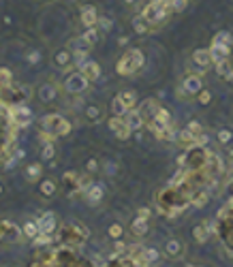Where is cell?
Returning a JSON list of instances; mask_svg holds the SVG:
<instances>
[{
  "mask_svg": "<svg viewBox=\"0 0 233 267\" xmlns=\"http://www.w3.org/2000/svg\"><path fill=\"white\" fill-rule=\"evenodd\" d=\"M131 132H133V130L129 128V124H124V126H122V128H118V130H115V132H113V135H115V137H118L120 141H127V139L131 137Z\"/></svg>",
  "mask_w": 233,
  "mask_h": 267,
  "instance_id": "cell-50",
  "label": "cell"
},
{
  "mask_svg": "<svg viewBox=\"0 0 233 267\" xmlns=\"http://www.w3.org/2000/svg\"><path fill=\"white\" fill-rule=\"evenodd\" d=\"M51 62H53V66H58L60 71L67 69V66L73 64V51L71 49H56L51 56Z\"/></svg>",
  "mask_w": 233,
  "mask_h": 267,
  "instance_id": "cell-14",
  "label": "cell"
},
{
  "mask_svg": "<svg viewBox=\"0 0 233 267\" xmlns=\"http://www.w3.org/2000/svg\"><path fill=\"white\" fill-rule=\"evenodd\" d=\"M182 90H184V96L186 99H193V96H197L199 94L203 88H205V84H203V77L201 75H197V73H188L186 77H184V82H182Z\"/></svg>",
  "mask_w": 233,
  "mask_h": 267,
  "instance_id": "cell-7",
  "label": "cell"
},
{
  "mask_svg": "<svg viewBox=\"0 0 233 267\" xmlns=\"http://www.w3.org/2000/svg\"><path fill=\"white\" fill-rule=\"evenodd\" d=\"M193 62H195V64L199 66L201 71H208V66L214 64L212 53H210V47H208V49H195V51H193Z\"/></svg>",
  "mask_w": 233,
  "mask_h": 267,
  "instance_id": "cell-17",
  "label": "cell"
},
{
  "mask_svg": "<svg viewBox=\"0 0 233 267\" xmlns=\"http://www.w3.org/2000/svg\"><path fill=\"white\" fill-rule=\"evenodd\" d=\"M69 47H71V51H90V49H92V47H90V43H88V41L82 37V34H79L77 39L71 41V43H69Z\"/></svg>",
  "mask_w": 233,
  "mask_h": 267,
  "instance_id": "cell-33",
  "label": "cell"
},
{
  "mask_svg": "<svg viewBox=\"0 0 233 267\" xmlns=\"http://www.w3.org/2000/svg\"><path fill=\"white\" fill-rule=\"evenodd\" d=\"M214 69H216V75L222 77V79H227V82L233 77V62H231V58H225V60L214 62Z\"/></svg>",
  "mask_w": 233,
  "mask_h": 267,
  "instance_id": "cell-22",
  "label": "cell"
},
{
  "mask_svg": "<svg viewBox=\"0 0 233 267\" xmlns=\"http://www.w3.org/2000/svg\"><path fill=\"white\" fill-rule=\"evenodd\" d=\"M210 201V192L205 190V188H197V192H193V197H191V203L195 208H205V203Z\"/></svg>",
  "mask_w": 233,
  "mask_h": 267,
  "instance_id": "cell-29",
  "label": "cell"
},
{
  "mask_svg": "<svg viewBox=\"0 0 233 267\" xmlns=\"http://www.w3.org/2000/svg\"><path fill=\"white\" fill-rule=\"evenodd\" d=\"M39 139H41V144H56V135H51V132H47V130H43V128H39Z\"/></svg>",
  "mask_w": 233,
  "mask_h": 267,
  "instance_id": "cell-48",
  "label": "cell"
},
{
  "mask_svg": "<svg viewBox=\"0 0 233 267\" xmlns=\"http://www.w3.org/2000/svg\"><path fill=\"white\" fill-rule=\"evenodd\" d=\"M229 82H231V86H233V77H231V79H229Z\"/></svg>",
  "mask_w": 233,
  "mask_h": 267,
  "instance_id": "cell-58",
  "label": "cell"
},
{
  "mask_svg": "<svg viewBox=\"0 0 233 267\" xmlns=\"http://www.w3.org/2000/svg\"><path fill=\"white\" fill-rule=\"evenodd\" d=\"M229 156H231V160H233V150H231V154H229Z\"/></svg>",
  "mask_w": 233,
  "mask_h": 267,
  "instance_id": "cell-57",
  "label": "cell"
},
{
  "mask_svg": "<svg viewBox=\"0 0 233 267\" xmlns=\"http://www.w3.org/2000/svg\"><path fill=\"white\" fill-rule=\"evenodd\" d=\"M24 239V231L22 227H17L15 222L3 218L0 220V246H9V244H20Z\"/></svg>",
  "mask_w": 233,
  "mask_h": 267,
  "instance_id": "cell-4",
  "label": "cell"
},
{
  "mask_svg": "<svg viewBox=\"0 0 233 267\" xmlns=\"http://www.w3.org/2000/svg\"><path fill=\"white\" fill-rule=\"evenodd\" d=\"M56 192H58V182L53 180V177H45V180L39 182V194L43 199L56 197Z\"/></svg>",
  "mask_w": 233,
  "mask_h": 267,
  "instance_id": "cell-19",
  "label": "cell"
},
{
  "mask_svg": "<svg viewBox=\"0 0 233 267\" xmlns=\"http://www.w3.org/2000/svg\"><path fill=\"white\" fill-rule=\"evenodd\" d=\"M186 5H188V0H169V9H171V13L184 11Z\"/></svg>",
  "mask_w": 233,
  "mask_h": 267,
  "instance_id": "cell-43",
  "label": "cell"
},
{
  "mask_svg": "<svg viewBox=\"0 0 233 267\" xmlns=\"http://www.w3.org/2000/svg\"><path fill=\"white\" fill-rule=\"evenodd\" d=\"M7 122L9 126H15V128H26L28 124L32 122V111L28 105H13L7 109Z\"/></svg>",
  "mask_w": 233,
  "mask_h": 267,
  "instance_id": "cell-3",
  "label": "cell"
},
{
  "mask_svg": "<svg viewBox=\"0 0 233 267\" xmlns=\"http://www.w3.org/2000/svg\"><path fill=\"white\" fill-rule=\"evenodd\" d=\"M79 71H82V73L86 75V79H88L90 84L96 82V79L101 77V64H98L96 60H90V58H88V60L84 62V64L79 66Z\"/></svg>",
  "mask_w": 233,
  "mask_h": 267,
  "instance_id": "cell-15",
  "label": "cell"
},
{
  "mask_svg": "<svg viewBox=\"0 0 233 267\" xmlns=\"http://www.w3.org/2000/svg\"><path fill=\"white\" fill-rule=\"evenodd\" d=\"M103 171L107 175H115V173H118V165H115L113 160H105V163H103Z\"/></svg>",
  "mask_w": 233,
  "mask_h": 267,
  "instance_id": "cell-51",
  "label": "cell"
},
{
  "mask_svg": "<svg viewBox=\"0 0 233 267\" xmlns=\"http://www.w3.org/2000/svg\"><path fill=\"white\" fill-rule=\"evenodd\" d=\"M186 128L191 130L195 137H197V135H201V132H203V126H201V124L197 122V120H191V122H188V126H186Z\"/></svg>",
  "mask_w": 233,
  "mask_h": 267,
  "instance_id": "cell-52",
  "label": "cell"
},
{
  "mask_svg": "<svg viewBox=\"0 0 233 267\" xmlns=\"http://www.w3.org/2000/svg\"><path fill=\"white\" fill-rule=\"evenodd\" d=\"M158 103L154 101V99H148V101H143V105L139 107V113H141V118H143V122L146 124H150L152 120H154V115H156V111H158Z\"/></svg>",
  "mask_w": 233,
  "mask_h": 267,
  "instance_id": "cell-18",
  "label": "cell"
},
{
  "mask_svg": "<svg viewBox=\"0 0 233 267\" xmlns=\"http://www.w3.org/2000/svg\"><path fill=\"white\" fill-rule=\"evenodd\" d=\"M84 120L86 122H90V124H96V122H101L105 118V111H103V107L101 105H96V103H88L84 107Z\"/></svg>",
  "mask_w": 233,
  "mask_h": 267,
  "instance_id": "cell-12",
  "label": "cell"
},
{
  "mask_svg": "<svg viewBox=\"0 0 233 267\" xmlns=\"http://www.w3.org/2000/svg\"><path fill=\"white\" fill-rule=\"evenodd\" d=\"M111 26H113V22L109 20V17H101V15H98V22H96V28L98 30L107 32V30H111Z\"/></svg>",
  "mask_w": 233,
  "mask_h": 267,
  "instance_id": "cell-47",
  "label": "cell"
},
{
  "mask_svg": "<svg viewBox=\"0 0 233 267\" xmlns=\"http://www.w3.org/2000/svg\"><path fill=\"white\" fill-rule=\"evenodd\" d=\"M193 237H195V242H197V244H205V242H208L210 229H208V225H205V220L201 222V225L193 227Z\"/></svg>",
  "mask_w": 233,
  "mask_h": 267,
  "instance_id": "cell-27",
  "label": "cell"
},
{
  "mask_svg": "<svg viewBox=\"0 0 233 267\" xmlns=\"http://www.w3.org/2000/svg\"><path fill=\"white\" fill-rule=\"evenodd\" d=\"M41 156H43V160H51L56 158V144H43V148H41Z\"/></svg>",
  "mask_w": 233,
  "mask_h": 267,
  "instance_id": "cell-38",
  "label": "cell"
},
{
  "mask_svg": "<svg viewBox=\"0 0 233 267\" xmlns=\"http://www.w3.org/2000/svg\"><path fill=\"white\" fill-rule=\"evenodd\" d=\"M154 26H152L150 22H146V17H133V30H135L137 34H148Z\"/></svg>",
  "mask_w": 233,
  "mask_h": 267,
  "instance_id": "cell-32",
  "label": "cell"
},
{
  "mask_svg": "<svg viewBox=\"0 0 233 267\" xmlns=\"http://www.w3.org/2000/svg\"><path fill=\"white\" fill-rule=\"evenodd\" d=\"M124 124H127V120H124L122 115H111V118L107 120V126H109V130H113V132L118 130V128H122Z\"/></svg>",
  "mask_w": 233,
  "mask_h": 267,
  "instance_id": "cell-40",
  "label": "cell"
},
{
  "mask_svg": "<svg viewBox=\"0 0 233 267\" xmlns=\"http://www.w3.org/2000/svg\"><path fill=\"white\" fill-rule=\"evenodd\" d=\"M216 139H218V144H220V146H227V144H231L233 132H231L229 128H220V130L216 132Z\"/></svg>",
  "mask_w": 233,
  "mask_h": 267,
  "instance_id": "cell-41",
  "label": "cell"
},
{
  "mask_svg": "<svg viewBox=\"0 0 233 267\" xmlns=\"http://www.w3.org/2000/svg\"><path fill=\"white\" fill-rule=\"evenodd\" d=\"M62 186H65V192L69 197L82 194V175H77L75 171H67L62 175Z\"/></svg>",
  "mask_w": 233,
  "mask_h": 267,
  "instance_id": "cell-9",
  "label": "cell"
},
{
  "mask_svg": "<svg viewBox=\"0 0 233 267\" xmlns=\"http://www.w3.org/2000/svg\"><path fill=\"white\" fill-rule=\"evenodd\" d=\"M143 62H146V56H143L141 49H129L122 53V58L118 60V64H115V71H118V75H122V77L135 75L141 71Z\"/></svg>",
  "mask_w": 233,
  "mask_h": 267,
  "instance_id": "cell-1",
  "label": "cell"
},
{
  "mask_svg": "<svg viewBox=\"0 0 233 267\" xmlns=\"http://www.w3.org/2000/svg\"><path fill=\"white\" fill-rule=\"evenodd\" d=\"M11 84H13V73H11V69L0 66V88L11 86Z\"/></svg>",
  "mask_w": 233,
  "mask_h": 267,
  "instance_id": "cell-39",
  "label": "cell"
},
{
  "mask_svg": "<svg viewBox=\"0 0 233 267\" xmlns=\"http://www.w3.org/2000/svg\"><path fill=\"white\" fill-rule=\"evenodd\" d=\"M22 231H24V237H26V239H34V237L41 233L37 220H26L24 225H22Z\"/></svg>",
  "mask_w": 233,
  "mask_h": 267,
  "instance_id": "cell-31",
  "label": "cell"
},
{
  "mask_svg": "<svg viewBox=\"0 0 233 267\" xmlns=\"http://www.w3.org/2000/svg\"><path fill=\"white\" fill-rule=\"evenodd\" d=\"M58 94H60V90H58V86L53 84V82L41 84V86L37 88V99H39L43 105H53V103L58 101Z\"/></svg>",
  "mask_w": 233,
  "mask_h": 267,
  "instance_id": "cell-8",
  "label": "cell"
},
{
  "mask_svg": "<svg viewBox=\"0 0 233 267\" xmlns=\"http://www.w3.org/2000/svg\"><path fill=\"white\" fill-rule=\"evenodd\" d=\"M208 141H210V137L205 135V132H201V135H197L195 146H201V148H205V146H208Z\"/></svg>",
  "mask_w": 233,
  "mask_h": 267,
  "instance_id": "cell-53",
  "label": "cell"
},
{
  "mask_svg": "<svg viewBox=\"0 0 233 267\" xmlns=\"http://www.w3.org/2000/svg\"><path fill=\"white\" fill-rule=\"evenodd\" d=\"M186 267H197V265H186Z\"/></svg>",
  "mask_w": 233,
  "mask_h": 267,
  "instance_id": "cell-59",
  "label": "cell"
},
{
  "mask_svg": "<svg viewBox=\"0 0 233 267\" xmlns=\"http://www.w3.org/2000/svg\"><path fill=\"white\" fill-rule=\"evenodd\" d=\"M124 120H127V124H129V128L131 130H139V128H143V118H141V113L137 111V109H131L127 115H124Z\"/></svg>",
  "mask_w": 233,
  "mask_h": 267,
  "instance_id": "cell-25",
  "label": "cell"
},
{
  "mask_svg": "<svg viewBox=\"0 0 233 267\" xmlns=\"http://www.w3.org/2000/svg\"><path fill=\"white\" fill-rule=\"evenodd\" d=\"M152 122L158 124V126H163V128L173 126V118H171V113H169V109H165V107H158V111H156Z\"/></svg>",
  "mask_w": 233,
  "mask_h": 267,
  "instance_id": "cell-24",
  "label": "cell"
},
{
  "mask_svg": "<svg viewBox=\"0 0 233 267\" xmlns=\"http://www.w3.org/2000/svg\"><path fill=\"white\" fill-rule=\"evenodd\" d=\"M88 88H90V82H88L86 75L79 69L73 71V73H69L65 79V92L67 94H84Z\"/></svg>",
  "mask_w": 233,
  "mask_h": 267,
  "instance_id": "cell-6",
  "label": "cell"
},
{
  "mask_svg": "<svg viewBox=\"0 0 233 267\" xmlns=\"http://www.w3.org/2000/svg\"><path fill=\"white\" fill-rule=\"evenodd\" d=\"M96 171H101V165H98V160L96 158H88L86 160V173H96Z\"/></svg>",
  "mask_w": 233,
  "mask_h": 267,
  "instance_id": "cell-49",
  "label": "cell"
},
{
  "mask_svg": "<svg viewBox=\"0 0 233 267\" xmlns=\"http://www.w3.org/2000/svg\"><path fill=\"white\" fill-rule=\"evenodd\" d=\"M160 256H163V252H160L156 246H146V248H143V261H146L150 267L156 265L160 261Z\"/></svg>",
  "mask_w": 233,
  "mask_h": 267,
  "instance_id": "cell-26",
  "label": "cell"
},
{
  "mask_svg": "<svg viewBox=\"0 0 233 267\" xmlns=\"http://www.w3.org/2000/svg\"><path fill=\"white\" fill-rule=\"evenodd\" d=\"M3 194H5V184L0 182V197H3Z\"/></svg>",
  "mask_w": 233,
  "mask_h": 267,
  "instance_id": "cell-55",
  "label": "cell"
},
{
  "mask_svg": "<svg viewBox=\"0 0 233 267\" xmlns=\"http://www.w3.org/2000/svg\"><path fill=\"white\" fill-rule=\"evenodd\" d=\"M127 3H129V5H135V3H137V0H127Z\"/></svg>",
  "mask_w": 233,
  "mask_h": 267,
  "instance_id": "cell-56",
  "label": "cell"
},
{
  "mask_svg": "<svg viewBox=\"0 0 233 267\" xmlns=\"http://www.w3.org/2000/svg\"><path fill=\"white\" fill-rule=\"evenodd\" d=\"M79 22H82L86 28H92V26H96V22H98L96 9L92 5H84L82 11H79Z\"/></svg>",
  "mask_w": 233,
  "mask_h": 267,
  "instance_id": "cell-16",
  "label": "cell"
},
{
  "mask_svg": "<svg viewBox=\"0 0 233 267\" xmlns=\"http://www.w3.org/2000/svg\"><path fill=\"white\" fill-rule=\"evenodd\" d=\"M26 62H28L30 66L39 64V62H41V51H37V49H30L28 53H26Z\"/></svg>",
  "mask_w": 233,
  "mask_h": 267,
  "instance_id": "cell-45",
  "label": "cell"
},
{
  "mask_svg": "<svg viewBox=\"0 0 233 267\" xmlns=\"http://www.w3.org/2000/svg\"><path fill=\"white\" fill-rule=\"evenodd\" d=\"M169 15H171V9L163 7V5H156V3H148L146 9L141 11V17H146V22H150L154 28L163 24Z\"/></svg>",
  "mask_w": 233,
  "mask_h": 267,
  "instance_id": "cell-5",
  "label": "cell"
},
{
  "mask_svg": "<svg viewBox=\"0 0 233 267\" xmlns=\"http://www.w3.org/2000/svg\"><path fill=\"white\" fill-rule=\"evenodd\" d=\"M39 128L47 130V132H51V135H56V137H67L69 132L73 130V124H71L65 115H60V113H47V115H43V118L39 120Z\"/></svg>",
  "mask_w": 233,
  "mask_h": 267,
  "instance_id": "cell-2",
  "label": "cell"
},
{
  "mask_svg": "<svg viewBox=\"0 0 233 267\" xmlns=\"http://www.w3.org/2000/svg\"><path fill=\"white\" fill-rule=\"evenodd\" d=\"M118 96L122 99V103L129 107V109H135V105H137V96H135V92H133V90H122Z\"/></svg>",
  "mask_w": 233,
  "mask_h": 267,
  "instance_id": "cell-35",
  "label": "cell"
},
{
  "mask_svg": "<svg viewBox=\"0 0 233 267\" xmlns=\"http://www.w3.org/2000/svg\"><path fill=\"white\" fill-rule=\"evenodd\" d=\"M82 37L90 43V47H94L96 43H98V39H101V30L96 28V26H92V28H86V32L82 34Z\"/></svg>",
  "mask_w": 233,
  "mask_h": 267,
  "instance_id": "cell-34",
  "label": "cell"
},
{
  "mask_svg": "<svg viewBox=\"0 0 233 267\" xmlns=\"http://www.w3.org/2000/svg\"><path fill=\"white\" fill-rule=\"evenodd\" d=\"M137 216H141V218H146V220H150V216H152V212H150V208H139V210H137Z\"/></svg>",
  "mask_w": 233,
  "mask_h": 267,
  "instance_id": "cell-54",
  "label": "cell"
},
{
  "mask_svg": "<svg viewBox=\"0 0 233 267\" xmlns=\"http://www.w3.org/2000/svg\"><path fill=\"white\" fill-rule=\"evenodd\" d=\"M184 244H182V239H178V237H169L165 246H163V254L167 256V259H171V261H178V259H182L184 256Z\"/></svg>",
  "mask_w": 233,
  "mask_h": 267,
  "instance_id": "cell-10",
  "label": "cell"
},
{
  "mask_svg": "<svg viewBox=\"0 0 233 267\" xmlns=\"http://www.w3.org/2000/svg\"><path fill=\"white\" fill-rule=\"evenodd\" d=\"M32 244L37 246V248H41V246H49V244H51V235H49V233H39L37 237L32 239Z\"/></svg>",
  "mask_w": 233,
  "mask_h": 267,
  "instance_id": "cell-42",
  "label": "cell"
},
{
  "mask_svg": "<svg viewBox=\"0 0 233 267\" xmlns=\"http://www.w3.org/2000/svg\"><path fill=\"white\" fill-rule=\"evenodd\" d=\"M210 53H212V60H214V62H218V60L231 58V47H227V45H220V43L212 41V45H210Z\"/></svg>",
  "mask_w": 233,
  "mask_h": 267,
  "instance_id": "cell-23",
  "label": "cell"
},
{
  "mask_svg": "<svg viewBox=\"0 0 233 267\" xmlns=\"http://www.w3.org/2000/svg\"><path fill=\"white\" fill-rule=\"evenodd\" d=\"M214 41L220 43V45H227V47H231V49H233V34H231V32H227V30H220V32L214 34Z\"/></svg>",
  "mask_w": 233,
  "mask_h": 267,
  "instance_id": "cell-36",
  "label": "cell"
},
{
  "mask_svg": "<svg viewBox=\"0 0 233 267\" xmlns=\"http://www.w3.org/2000/svg\"><path fill=\"white\" fill-rule=\"evenodd\" d=\"M88 60V51H73V66L79 69Z\"/></svg>",
  "mask_w": 233,
  "mask_h": 267,
  "instance_id": "cell-46",
  "label": "cell"
},
{
  "mask_svg": "<svg viewBox=\"0 0 233 267\" xmlns=\"http://www.w3.org/2000/svg\"><path fill=\"white\" fill-rule=\"evenodd\" d=\"M124 233H127V229H124L122 222H111L109 229H107V235H109L111 242H120L124 237Z\"/></svg>",
  "mask_w": 233,
  "mask_h": 267,
  "instance_id": "cell-30",
  "label": "cell"
},
{
  "mask_svg": "<svg viewBox=\"0 0 233 267\" xmlns=\"http://www.w3.org/2000/svg\"><path fill=\"white\" fill-rule=\"evenodd\" d=\"M129 231H131V235H133V237H146V235H148V231H150V220L137 216L135 220L131 222Z\"/></svg>",
  "mask_w": 233,
  "mask_h": 267,
  "instance_id": "cell-20",
  "label": "cell"
},
{
  "mask_svg": "<svg viewBox=\"0 0 233 267\" xmlns=\"http://www.w3.org/2000/svg\"><path fill=\"white\" fill-rule=\"evenodd\" d=\"M176 141L180 146H186V148H193L195 146V141H197V137L193 135L188 128H182V130H178V135H176Z\"/></svg>",
  "mask_w": 233,
  "mask_h": 267,
  "instance_id": "cell-28",
  "label": "cell"
},
{
  "mask_svg": "<svg viewBox=\"0 0 233 267\" xmlns=\"http://www.w3.org/2000/svg\"><path fill=\"white\" fill-rule=\"evenodd\" d=\"M24 177H26V182H30V184H39L43 180V165L41 163H30L28 167H26Z\"/></svg>",
  "mask_w": 233,
  "mask_h": 267,
  "instance_id": "cell-21",
  "label": "cell"
},
{
  "mask_svg": "<svg viewBox=\"0 0 233 267\" xmlns=\"http://www.w3.org/2000/svg\"><path fill=\"white\" fill-rule=\"evenodd\" d=\"M195 99H197V103H199V105H210V101H212V92L210 90H205V88H203V90L199 92V94H197L195 96Z\"/></svg>",
  "mask_w": 233,
  "mask_h": 267,
  "instance_id": "cell-44",
  "label": "cell"
},
{
  "mask_svg": "<svg viewBox=\"0 0 233 267\" xmlns=\"http://www.w3.org/2000/svg\"><path fill=\"white\" fill-rule=\"evenodd\" d=\"M84 197L90 206H101L103 199H105V186L103 184H92L90 188L84 192Z\"/></svg>",
  "mask_w": 233,
  "mask_h": 267,
  "instance_id": "cell-13",
  "label": "cell"
},
{
  "mask_svg": "<svg viewBox=\"0 0 233 267\" xmlns=\"http://www.w3.org/2000/svg\"><path fill=\"white\" fill-rule=\"evenodd\" d=\"M39 222V229H41V233H49L53 235L58 231V218H56V214L53 212H43L41 216L37 218Z\"/></svg>",
  "mask_w": 233,
  "mask_h": 267,
  "instance_id": "cell-11",
  "label": "cell"
},
{
  "mask_svg": "<svg viewBox=\"0 0 233 267\" xmlns=\"http://www.w3.org/2000/svg\"><path fill=\"white\" fill-rule=\"evenodd\" d=\"M111 109H113V115H122V118H124V115H127L129 111H131L129 107L122 103V99H120V96H115V99L111 101Z\"/></svg>",
  "mask_w": 233,
  "mask_h": 267,
  "instance_id": "cell-37",
  "label": "cell"
}]
</instances>
